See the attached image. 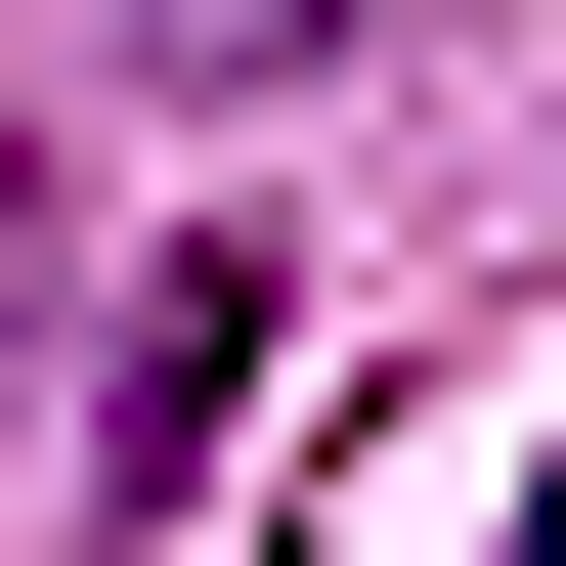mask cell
Segmentation results:
<instances>
[{"mask_svg":"<svg viewBox=\"0 0 566 566\" xmlns=\"http://www.w3.org/2000/svg\"><path fill=\"white\" fill-rule=\"evenodd\" d=\"M523 566H566V523H523Z\"/></svg>","mask_w":566,"mask_h":566,"instance_id":"1","label":"cell"}]
</instances>
